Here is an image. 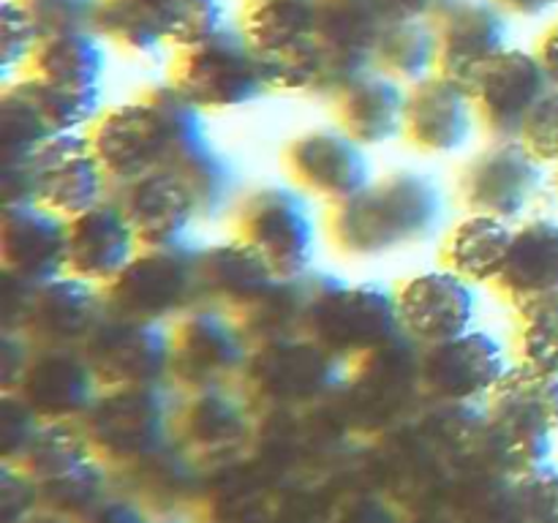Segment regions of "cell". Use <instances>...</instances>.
<instances>
[{
    "label": "cell",
    "instance_id": "obj_1",
    "mask_svg": "<svg viewBox=\"0 0 558 523\" xmlns=\"http://www.w3.org/2000/svg\"><path fill=\"white\" fill-rule=\"evenodd\" d=\"M450 196L434 172L396 167L325 210V240L347 262H379L447 232Z\"/></svg>",
    "mask_w": 558,
    "mask_h": 523
},
{
    "label": "cell",
    "instance_id": "obj_2",
    "mask_svg": "<svg viewBox=\"0 0 558 523\" xmlns=\"http://www.w3.org/2000/svg\"><path fill=\"white\" fill-rule=\"evenodd\" d=\"M87 136L114 188L156 169L174 167L210 139L205 112L169 82L109 104Z\"/></svg>",
    "mask_w": 558,
    "mask_h": 523
},
{
    "label": "cell",
    "instance_id": "obj_3",
    "mask_svg": "<svg viewBox=\"0 0 558 523\" xmlns=\"http://www.w3.org/2000/svg\"><path fill=\"white\" fill-rule=\"evenodd\" d=\"M303 336L314 338L347 365L357 363L401 336L396 287L381 281H349L314 270Z\"/></svg>",
    "mask_w": 558,
    "mask_h": 523
},
{
    "label": "cell",
    "instance_id": "obj_4",
    "mask_svg": "<svg viewBox=\"0 0 558 523\" xmlns=\"http://www.w3.org/2000/svg\"><path fill=\"white\" fill-rule=\"evenodd\" d=\"M232 234L259 251L278 278H300L314 272L325 221L314 210V199L289 180L262 183L243 191L232 210Z\"/></svg>",
    "mask_w": 558,
    "mask_h": 523
},
{
    "label": "cell",
    "instance_id": "obj_5",
    "mask_svg": "<svg viewBox=\"0 0 558 523\" xmlns=\"http://www.w3.org/2000/svg\"><path fill=\"white\" fill-rule=\"evenodd\" d=\"M558 430V374L534 365H510L485 401V436L515 474L548 463Z\"/></svg>",
    "mask_w": 558,
    "mask_h": 523
},
{
    "label": "cell",
    "instance_id": "obj_6",
    "mask_svg": "<svg viewBox=\"0 0 558 523\" xmlns=\"http://www.w3.org/2000/svg\"><path fill=\"white\" fill-rule=\"evenodd\" d=\"M169 85L202 112H234L272 93L265 63L238 25L191 49L174 52Z\"/></svg>",
    "mask_w": 558,
    "mask_h": 523
},
{
    "label": "cell",
    "instance_id": "obj_7",
    "mask_svg": "<svg viewBox=\"0 0 558 523\" xmlns=\"http://www.w3.org/2000/svg\"><path fill=\"white\" fill-rule=\"evenodd\" d=\"M548 169L521 139H488L461 163L456 199L466 212L521 223L548 191Z\"/></svg>",
    "mask_w": 558,
    "mask_h": 523
},
{
    "label": "cell",
    "instance_id": "obj_8",
    "mask_svg": "<svg viewBox=\"0 0 558 523\" xmlns=\"http://www.w3.org/2000/svg\"><path fill=\"white\" fill-rule=\"evenodd\" d=\"M109 311L131 319L174 325L205 303L202 243L142 248L129 270L107 289Z\"/></svg>",
    "mask_w": 558,
    "mask_h": 523
},
{
    "label": "cell",
    "instance_id": "obj_9",
    "mask_svg": "<svg viewBox=\"0 0 558 523\" xmlns=\"http://www.w3.org/2000/svg\"><path fill=\"white\" fill-rule=\"evenodd\" d=\"M349 365L308 336L259 341L243 376V390L259 406H308L341 392Z\"/></svg>",
    "mask_w": 558,
    "mask_h": 523
},
{
    "label": "cell",
    "instance_id": "obj_10",
    "mask_svg": "<svg viewBox=\"0 0 558 523\" xmlns=\"http://www.w3.org/2000/svg\"><path fill=\"white\" fill-rule=\"evenodd\" d=\"M254 346L238 314L213 303L196 305L172 325V385L180 392L240 385Z\"/></svg>",
    "mask_w": 558,
    "mask_h": 523
},
{
    "label": "cell",
    "instance_id": "obj_11",
    "mask_svg": "<svg viewBox=\"0 0 558 523\" xmlns=\"http://www.w3.org/2000/svg\"><path fill=\"white\" fill-rule=\"evenodd\" d=\"M180 396L174 385L104 387L82 419L87 439L107 452L153 455L174 434Z\"/></svg>",
    "mask_w": 558,
    "mask_h": 523
},
{
    "label": "cell",
    "instance_id": "obj_12",
    "mask_svg": "<svg viewBox=\"0 0 558 523\" xmlns=\"http://www.w3.org/2000/svg\"><path fill=\"white\" fill-rule=\"evenodd\" d=\"M281 169L292 185L327 207L363 191L374 174L368 147L341 125H311L281 147Z\"/></svg>",
    "mask_w": 558,
    "mask_h": 523
},
{
    "label": "cell",
    "instance_id": "obj_13",
    "mask_svg": "<svg viewBox=\"0 0 558 523\" xmlns=\"http://www.w3.org/2000/svg\"><path fill=\"white\" fill-rule=\"evenodd\" d=\"M20 163L33 185V199L63 218H76L112 199L114 185L98 161L87 131L58 134Z\"/></svg>",
    "mask_w": 558,
    "mask_h": 523
},
{
    "label": "cell",
    "instance_id": "obj_14",
    "mask_svg": "<svg viewBox=\"0 0 558 523\" xmlns=\"http://www.w3.org/2000/svg\"><path fill=\"white\" fill-rule=\"evenodd\" d=\"M512 363L499 336L474 327L450 341L420 346L423 392L436 403H485Z\"/></svg>",
    "mask_w": 558,
    "mask_h": 523
},
{
    "label": "cell",
    "instance_id": "obj_15",
    "mask_svg": "<svg viewBox=\"0 0 558 523\" xmlns=\"http://www.w3.org/2000/svg\"><path fill=\"white\" fill-rule=\"evenodd\" d=\"M82 352L101 387L172 385V325L109 311Z\"/></svg>",
    "mask_w": 558,
    "mask_h": 523
},
{
    "label": "cell",
    "instance_id": "obj_16",
    "mask_svg": "<svg viewBox=\"0 0 558 523\" xmlns=\"http://www.w3.org/2000/svg\"><path fill=\"white\" fill-rule=\"evenodd\" d=\"M488 139H518L539 98L554 87L537 49H501L466 82Z\"/></svg>",
    "mask_w": 558,
    "mask_h": 523
},
{
    "label": "cell",
    "instance_id": "obj_17",
    "mask_svg": "<svg viewBox=\"0 0 558 523\" xmlns=\"http://www.w3.org/2000/svg\"><path fill=\"white\" fill-rule=\"evenodd\" d=\"M483 131L477 107L463 82L436 74L407 90L403 142L423 158H452Z\"/></svg>",
    "mask_w": 558,
    "mask_h": 523
},
{
    "label": "cell",
    "instance_id": "obj_18",
    "mask_svg": "<svg viewBox=\"0 0 558 523\" xmlns=\"http://www.w3.org/2000/svg\"><path fill=\"white\" fill-rule=\"evenodd\" d=\"M401 332L417 346L450 341L474 330L480 311L477 283L447 267H430L396 283Z\"/></svg>",
    "mask_w": 558,
    "mask_h": 523
},
{
    "label": "cell",
    "instance_id": "obj_19",
    "mask_svg": "<svg viewBox=\"0 0 558 523\" xmlns=\"http://www.w3.org/2000/svg\"><path fill=\"white\" fill-rule=\"evenodd\" d=\"M114 202L134 227L142 248H169L196 240L199 205L174 169H156L114 188Z\"/></svg>",
    "mask_w": 558,
    "mask_h": 523
},
{
    "label": "cell",
    "instance_id": "obj_20",
    "mask_svg": "<svg viewBox=\"0 0 558 523\" xmlns=\"http://www.w3.org/2000/svg\"><path fill=\"white\" fill-rule=\"evenodd\" d=\"M101 390L82 349L36 346L25 374L9 392H16L41 423H76L85 419Z\"/></svg>",
    "mask_w": 558,
    "mask_h": 523
},
{
    "label": "cell",
    "instance_id": "obj_21",
    "mask_svg": "<svg viewBox=\"0 0 558 523\" xmlns=\"http://www.w3.org/2000/svg\"><path fill=\"white\" fill-rule=\"evenodd\" d=\"M0 262L3 272L41 287L65 276L69 267V218L38 202L3 205L0 218Z\"/></svg>",
    "mask_w": 558,
    "mask_h": 523
},
{
    "label": "cell",
    "instance_id": "obj_22",
    "mask_svg": "<svg viewBox=\"0 0 558 523\" xmlns=\"http://www.w3.org/2000/svg\"><path fill=\"white\" fill-rule=\"evenodd\" d=\"M107 314V289L65 272L33 289L22 332L36 346L82 349Z\"/></svg>",
    "mask_w": 558,
    "mask_h": 523
},
{
    "label": "cell",
    "instance_id": "obj_23",
    "mask_svg": "<svg viewBox=\"0 0 558 523\" xmlns=\"http://www.w3.org/2000/svg\"><path fill=\"white\" fill-rule=\"evenodd\" d=\"M142 251L134 227L112 199L69 221V276L109 289Z\"/></svg>",
    "mask_w": 558,
    "mask_h": 523
},
{
    "label": "cell",
    "instance_id": "obj_24",
    "mask_svg": "<svg viewBox=\"0 0 558 523\" xmlns=\"http://www.w3.org/2000/svg\"><path fill=\"white\" fill-rule=\"evenodd\" d=\"M434 27L439 71L463 85L480 65L510 47V14L496 0H456Z\"/></svg>",
    "mask_w": 558,
    "mask_h": 523
},
{
    "label": "cell",
    "instance_id": "obj_25",
    "mask_svg": "<svg viewBox=\"0 0 558 523\" xmlns=\"http://www.w3.org/2000/svg\"><path fill=\"white\" fill-rule=\"evenodd\" d=\"M338 396L360 414H392L423 392L420 346L401 336L387 346L365 354L349 365V376Z\"/></svg>",
    "mask_w": 558,
    "mask_h": 523
},
{
    "label": "cell",
    "instance_id": "obj_26",
    "mask_svg": "<svg viewBox=\"0 0 558 523\" xmlns=\"http://www.w3.org/2000/svg\"><path fill=\"white\" fill-rule=\"evenodd\" d=\"M385 25L371 0H319L316 41L327 63V101L354 76L374 69L371 54Z\"/></svg>",
    "mask_w": 558,
    "mask_h": 523
},
{
    "label": "cell",
    "instance_id": "obj_27",
    "mask_svg": "<svg viewBox=\"0 0 558 523\" xmlns=\"http://www.w3.org/2000/svg\"><path fill=\"white\" fill-rule=\"evenodd\" d=\"M496 292L512 305L558 297V218L534 212L512 229L505 267L494 283Z\"/></svg>",
    "mask_w": 558,
    "mask_h": 523
},
{
    "label": "cell",
    "instance_id": "obj_28",
    "mask_svg": "<svg viewBox=\"0 0 558 523\" xmlns=\"http://www.w3.org/2000/svg\"><path fill=\"white\" fill-rule=\"evenodd\" d=\"M407 90V85L381 71H363L330 98L332 123L368 150L403 139Z\"/></svg>",
    "mask_w": 558,
    "mask_h": 523
},
{
    "label": "cell",
    "instance_id": "obj_29",
    "mask_svg": "<svg viewBox=\"0 0 558 523\" xmlns=\"http://www.w3.org/2000/svg\"><path fill=\"white\" fill-rule=\"evenodd\" d=\"M281 281L265 256L238 234L202 245V292L205 303L243 316Z\"/></svg>",
    "mask_w": 558,
    "mask_h": 523
},
{
    "label": "cell",
    "instance_id": "obj_30",
    "mask_svg": "<svg viewBox=\"0 0 558 523\" xmlns=\"http://www.w3.org/2000/svg\"><path fill=\"white\" fill-rule=\"evenodd\" d=\"M512 223L483 212H463L439 243L441 267L472 283L494 287L512 243Z\"/></svg>",
    "mask_w": 558,
    "mask_h": 523
},
{
    "label": "cell",
    "instance_id": "obj_31",
    "mask_svg": "<svg viewBox=\"0 0 558 523\" xmlns=\"http://www.w3.org/2000/svg\"><path fill=\"white\" fill-rule=\"evenodd\" d=\"M256 403L251 401L243 385L207 387V390L183 392L178 406L174 434H183L194 445H227L232 439H243L251 428V412Z\"/></svg>",
    "mask_w": 558,
    "mask_h": 523
},
{
    "label": "cell",
    "instance_id": "obj_32",
    "mask_svg": "<svg viewBox=\"0 0 558 523\" xmlns=\"http://www.w3.org/2000/svg\"><path fill=\"white\" fill-rule=\"evenodd\" d=\"M25 74L69 90H98L107 74V41L93 31L41 38Z\"/></svg>",
    "mask_w": 558,
    "mask_h": 523
},
{
    "label": "cell",
    "instance_id": "obj_33",
    "mask_svg": "<svg viewBox=\"0 0 558 523\" xmlns=\"http://www.w3.org/2000/svg\"><path fill=\"white\" fill-rule=\"evenodd\" d=\"M238 27L262 58H272L314 41L319 0H248L240 11Z\"/></svg>",
    "mask_w": 558,
    "mask_h": 523
},
{
    "label": "cell",
    "instance_id": "obj_34",
    "mask_svg": "<svg viewBox=\"0 0 558 523\" xmlns=\"http://www.w3.org/2000/svg\"><path fill=\"white\" fill-rule=\"evenodd\" d=\"M169 169H174L183 178V183L189 185L191 194H194L202 212V223L232 216L234 205H238L245 191L238 161L227 150H221L213 139L191 150L189 156L180 158Z\"/></svg>",
    "mask_w": 558,
    "mask_h": 523
},
{
    "label": "cell",
    "instance_id": "obj_35",
    "mask_svg": "<svg viewBox=\"0 0 558 523\" xmlns=\"http://www.w3.org/2000/svg\"><path fill=\"white\" fill-rule=\"evenodd\" d=\"M178 0H98L96 33L129 54H153L167 44Z\"/></svg>",
    "mask_w": 558,
    "mask_h": 523
},
{
    "label": "cell",
    "instance_id": "obj_36",
    "mask_svg": "<svg viewBox=\"0 0 558 523\" xmlns=\"http://www.w3.org/2000/svg\"><path fill=\"white\" fill-rule=\"evenodd\" d=\"M371 65L401 85H414L439 71L434 22H387L374 44Z\"/></svg>",
    "mask_w": 558,
    "mask_h": 523
},
{
    "label": "cell",
    "instance_id": "obj_37",
    "mask_svg": "<svg viewBox=\"0 0 558 523\" xmlns=\"http://www.w3.org/2000/svg\"><path fill=\"white\" fill-rule=\"evenodd\" d=\"M20 85V90L25 93L33 101V107L38 109V114L44 118L47 129L58 134H76V131H90V125L96 123L98 114L107 109L104 104V90H69V87L49 85V82L38 80L33 74L14 76Z\"/></svg>",
    "mask_w": 558,
    "mask_h": 523
},
{
    "label": "cell",
    "instance_id": "obj_38",
    "mask_svg": "<svg viewBox=\"0 0 558 523\" xmlns=\"http://www.w3.org/2000/svg\"><path fill=\"white\" fill-rule=\"evenodd\" d=\"M515 360L558 374V297L515 308Z\"/></svg>",
    "mask_w": 558,
    "mask_h": 523
},
{
    "label": "cell",
    "instance_id": "obj_39",
    "mask_svg": "<svg viewBox=\"0 0 558 523\" xmlns=\"http://www.w3.org/2000/svg\"><path fill=\"white\" fill-rule=\"evenodd\" d=\"M227 27V11L223 0H178L169 14L167 44L180 52L196 44H205L207 38L218 36Z\"/></svg>",
    "mask_w": 558,
    "mask_h": 523
},
{
    "label": "cell",
    "instance_id": "obj_40",
    "mask_svg": "<svg viewBox=\"0 0 558 523\" xmlns=\"http://www.w3.org/2000/svg\"><path fill=\"white\" fill-rule=\"evenodd\" d=\"M0 44H3V76L5 82L11 76H22L41 44L36 22L31 11L25 9L22 0H3L0 9Z\"/></svg>",
    "mask_w": 558,
    "mask_h": 523
},
{
    "label": "cell",
    "instance_id": "obj_41",
    "mask_svg": "<svg viewBox=\"0 0 558 523\" xmlns=\"http://www.w3.org/2000/svg\"><path fill=\"white\" fill-rule=\"evenodd\" d=\"M41 38L63 33H96L98 0H22Z\"/></svg>",
    "mask_w": 558,
    "mask_h": 523
},
{
    "label": "cell",
    "instance_id": "obj_42",
    "mask_svg": "<svg viewBox=\"0 0 558 523\" xmlns=\"http://www.w3.org/2000/svg\"><path fill=\"white\" fill-rule=\"evenodd\" d=\"M515 501L521 523H558V469L543 463L518 474Z\"/></svg>",
    "mask_w": 558,
    "mask_h": 523
},
{
    "label": "cell",
    "instance_id": "obj_43",
    "mask_svg": "<svg viewBox=\"0 0 558 523\" xmlns=\"http://www.w3.org/2000/svg\"><path fill=\"white\" fill-rule=\"evenodd\" d=\"M518 139L545 163L558 167V85L550 87L523 123Z\"/></svg>",
    "mask_w": 558,
    "mask_h": 523
},
{
    "label": "cell",
    "instance_id": "obj_44",
    "mask_svg": "<svg viewBox=\"0 0 558 523\" xmlns=\"http://www.w3.org/2000/svg\"><path fill=\"white\" fill-rule=\"evenodd\" d=\"M385 22H436L456 0H371Z\"/></svg>",
    "mask_w": 558,
    "mask_h": 523
},
{
    "label": "cell",
    "instance_id": "obj_45",
    "mask_svg": "<svg viewBox=\"0 0 558 523\" xmlns=\"http://www.w3.org/2000/svg\"><path fill=\"white\" fill-rule=\"evenodd\" d=\"M36 343L25 332H3V352H0V370H3V390H14L16 381L25 374Z\"/></svg>",
    "mask_w": 558,
    "mask_h": 523
},
{
    "label": "cell",
    "instance_id": "obj_46",
    "mask_svg": "<svg viewBox=\"0 0 558 523\" xmlns=\"http://www.w3.org/2000/svg\"><path fill=\"white\" fill-rule=\"evenodd\" d=\"M537 54L539 60H543L545 71H548L550 82L558 85V22H554V25L545 31V36L539 38Z\"/></svg>",
    "mask_w": 558,
    "mask_h": 523
},
{
    "label": "cell",
    "instance_id": "obj_47",
    "mask_svg": "<svg viewBox=\"0 0 558 523\" xmlns=\"http://www.w3.org/2000/svg\"><path fill=\"white\" fill-rule=\"evenodd\" d=\"M510 16H543L556 9L558 0H496Z\"/></svg>",
    "mask_w": 558,
    "mask_h": 523
},
{
    "label": "cell",
    "instance_id": "obj_48",
    "mask_svg": "<svg viewBox=\"0 0 558 523\" xmlns=\"http://www.w3.org/2000/svg\"><path fill=\"white\" fill-rule=\"evenodd\" d=\"M558 169V167H556ZM556 185H558V172H556Z\"/></svg>",
    "mask_w": 558,
    "mask_h": 523
},
{
    "label": "cell",
    "instance_id": "obj_49",
    "mask_svg": "<svg viewBox=\"0 0 558 523\" xmlns=\"http://www.w3.org/2000/svg\"><path fill=\"white\" fill-rule=\"evenodd\" d=\"M243 3H248V0H243Z\"/></svg>",
    "mask_w": 558,
    "mask_h": 523
}]
</instances>
